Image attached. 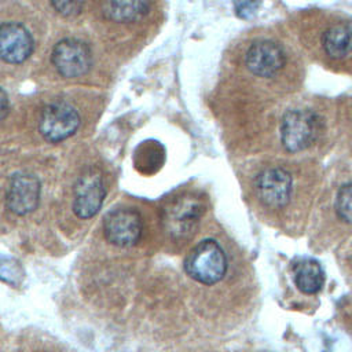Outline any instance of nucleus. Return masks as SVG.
Returning a JSON list of instances; mask_svg holds the SVG:
<instances>
[{
    "instance_id": "obj_10",
    "label": "nucleus",
    "mask_w": 352,
    "mask_h": 352,
    "mask_svg": "<svg viewBox=\"0 0 352 352\" xmlns=\"http://www.w3.org/2000/svg\"><path fill=\"white\" fill-rule=\"evenodd\" d=\"M246 67L256 76L272 77L285 65V52L274 41L260 40L253 43L245 55Z\"/></svg>"
},
{
    "instance_id": "obj_11",
    "label": "nucleus",
    "mask_w": 352,
    "mask_h": 352,
    "mask_svg": "<svg viewBox=\"0 0 352 352\" xmlns=\"http://www.w3.org/2000/svg\"><path fill=\"white\" fill-rule=\"evenodd\" d=\"M33 51V38L28 29L18 22H3L0 26V54L12 65L26 60Z\"/></svg>"
},
{
    "instance_id": "obj_5",
    "label": "nucleus",
    "mask_w": 352,
    "mask_h": 352,
    "mask_svg": "<svg viewBox=\"0 0 352 352\" xmlns=\"http://www.w3.org/2000/svg\"><path fill=\"white\" fill-rule=\"evenodd\" d=\"M106 239L116 246H132L142 235V216L131 208H120L109 212L103 219Z\"/></svg>"
},
{
    "instance_id": "obj_17",
    "label": "nucleus",
    "mask_w": 352,
    "mask_h": 352,
    "mask_svg": "<svg viewBox=\"0 0 352 352\" xmlns=\"http://www.w3.org/2000/svg\"><path fill=\"white\" fill-rule=\"evenodd\" d=\"M234 7H235V11H236V14H238L239 16L248 18V16H250V15L254 12V10L258 7V3L242 1V3H235Z\"/></svg>"
},
{
    "instance_id": "obj_6",
    "label": "nucleus",
    "mask_w": 352,
    "mask_h": 352,
    "mask_svg": "<svg viewBox=\"0 0 352 352\" xmlns=\"http://www.w3.org/2000/svg\"><path fill=\"white\" fill-rule=\"evenodd\" d=\"M204 213V205L195 197L183 195L164 208V228L173 236H183L194 230Z\"/></svg>"
},
{
    "instance_id": "obj_1",
    "label": "nucleus",
    "mask_w": 352,
    "mask_h": 352,
    "mask_svg": "<svg viewBox=\"0 0 352 352\" xmlns=\"http://www.w3.org/2000/svg\"><path fill=\"white\" fill-rule=\"evenodd\" d=\"M184 270L194 280L204 285H214L226 275L227 257L214 239H205L188 253Z\"/></svg>"
},
{
    "instance_id": "obj_14",
    "label": "nucleus",
    "mask_w": 352,
    "mask_h": 352,
    "mask_svg": "<svg viewBox=\"0 0 352 352\" xmlns=\"http://www.w3.org/2000/svg\"><path fill=\"white\" fill-rule=\"evenodd\" d=\"M294 282L302 293L315 294L324 283V272L318 261L304 258L294 265Z\"/></svg>"
},
{
    "instance_id": "obj_9",
    "label": "nucleus",
    "mask_w": 352,
    "mask_h": 352,
    "mask_svg": "<svg viewBox=\"0 0 352 352\" xmlns=\"http://www.w3.org/2000/svg\"><path fill=\"white\" fill-rule=\"evenodd\" d=\"M40 201V182L30 173H16L10 180L6 192L7 208L23 216L33 212Z\"/></svg>"
},
{
    "instance_id": "obj_3",
    "label": "nucleus",
    "mask_w": 352,
    "mask_h": 352,
    "mask_svg": "<svg viewBox=\"0 0 352 352\" xmlns=\"http://www.w3.org/2000/svg\"><path fill=\"white\" fill-rule=\"evenodd\" d=\"M80 125V116L66 102L47 104L38 118V131L48 142L58 143L70 138Z\"/></svg>"
},
{
    "instance_id": "obj_13",
    "label": "nucleus",
    "mask_w": 352,
    "mask_h": 352,
    "mask_svg": "<svg viewBox=\"0 0 352 352\" xmlns=\"http://www.w3.org/2000/svg\"><path fill=\"white\" fill-rule=\"evenodd\" d=\"M148 1H104L102 14L106 19L114 22H135L150 12Z\"/></svg>"
},
{
    "instance_id": "obj_8",
    "label": "nucleus",
    "mask_w": 352,
    "mask_h": 352,
    "mask_svg": "<svg viewBox=\"0 0 352 352\" xmlns=\"http://www.w3.org/2000/svg\"><path fill=\"white\" fill-rule=\"evenodd\" d=\"M292 176L282 168H267L256 177V192L271 208L285 206L292 194Z\"/></svg>"
},
{
    "instance_id": "obj_16",
    "label": "nucleus",
    "mask_w": 352,
    "mask_h": 352,
    "mask_svg": "<svg viewBox=\"0 0 352 352\" xmlns=\"http://www.w3.org/2000/svg\"><path fill=\"white\" fill-rule=\"evenodd\" d=\"M51 6L62 15H76L81 11V7L84 6L82 1H52Z\"/></svg>"
},
{
    "instance_id": "obj_15",
    "label": "nucleus",
    "mask_w": 352,
    "mask_h": 352,
    "mask_svg": "<svg viewBox=\"0 0 352 352\" xmlns=\"http://www.w3.org/2000/svg\"><path fill=\"white\" fill-rule=\"evenodd\" d=\"M336 212L342 221L352 224V183L344 184L338 190L336 198Z\"/></svg>"
},
{
    "instance_id": "obj_12",
    "label": "nucleus",
    "mask_w": 352,
    "mask_h": 352,
    "mask_svg": "<svg viewBox=\"0 0 352 352\" xmlns=\"http://www.w3.org/2000/svg\"><path fill=\"white\" fill-rule=\"evenodd\" d=\"M322 44L330 58L346 56L352 51V21H344L329 28L322 36Z\"/></svg>"
},
{
    "instance_id": "obj_2",
    "label": "nucleus",
    "mask_w": 352,
    "mask_h": 352,
    "mask_svg": "<svg viewBox=\"0 0 352 352\" xmlns=\"http://www.w3.org/2000/svg\"><path fill=\"white\" fill-rule=\"evenodd\" d=\"M319 133L318 116L307 109L289 110L280 122V142L290 153L309 147Z\"/></svg>"
},
{
    "instance_id": "obj_4",
    "label": "nucleus",
    "mask_w": 352,
    "mask_h": 352,
    "mask_svg": "<svg viewBox=\"0 0 352 352\" xmlns=\"http://www.w3.org/2000/svg\"><path fill=\"white\" fill-rule=\"evenodd\" d=\"M51 62L60 76L74 78L89 70L92 55L85 43L77 38H63L55 44Z\"/></svg>"
},
{
    "instance_id": "obj_7",
    "label": "nucleus",
    "mask_w": 352,
    "mask_h": 352,
    "mask_svg": "<svg viewBox=\"0 0 352 352\" xmlns=\"http://www.w3.org/2000/svg\"><path fill=\"white\" fill-rule=\"evenodd\" d=\"M106 195L103 179L95 169L85 172L80 176L76 190L73 210L80 219H91L100 209Z\"/></svg>"
},
{
    "instance_id": "obj_18",
    "label": "nucleus",
    "mask_w": 352,
    "mask_h": 352,
    "mask_svg": "<svg viewBox=\"0 0 352 352\" xmlns=\"http://www.w3.org/2000/svg\"><path fill=\"white\" fill-rule=\"evenodd\" d=\"M6 113H7V95L3 89L1 91V118L6 117Z\"/></svg>"
}]
</instances>
